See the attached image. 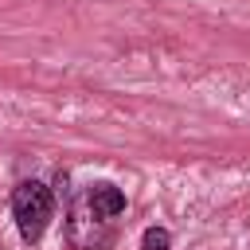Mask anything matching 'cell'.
<instances>
[{
    "mask_svg": "<svg viewBox=\"0 0 250 250\" xmlns=\"http://www.w3.org/2000/svg\"><path fill=\"white\" fill-rule=\"evenodd\" d=\"M51 215H55V195H51L47 184H39V180L16 184V191H12V219H16V230H20V238L27 246L47 234Z\"/></svg>",
    "mask_w": 250,
    "mask_h": 250,
    "instance_id": "1",
    "label": "cell"
},
{
    "mask_svg": "<svg viewBox=\"0 0 250 250\" xmlns=\"http://www.w3.org/2000/svg\"><path fill=\"white\" fill-rule=\"evenodd\" d=\"M66 238L74 250H105L113 242V219L98 215L90 207V199L78 195L70 207V219H66Z\"/></svg>",
    "mask_w": 250,
    "mask_h": 250,
    "instance_id": "2",
    "label": "cell"
},
{
    "mask_svg": "<svg viewBox=\"0 0 250 250\" xmlns=\"http://www.w3.org/2000/svg\"><path fill=\"white\" fill-rule=\"evenodd\" d=\"M82 195H86L90 207H94L98 215H105V219H117V215L125 211V195H121V188H113V184H90Z\"/></svg>",
    "mask_w": 250,
    "mask_h": 250,
    "instance_id": "3",
    "label": "cell"
},
{
    "mask_svg": "<svg viewBox=\"0 0 250 250\" xmlns=\"http://www.w3.org/2000/svg\"><path fill=\"white\" fill-rule=\"evenodd\" d=\"M168 246H172V234L164 227H148L141 234V250H168Z\"/></svg>",
    "mask_w": 250,
    "mask_h": 250,
    "instance_id": "4",
    "label": "cell"
}]
</instances>
